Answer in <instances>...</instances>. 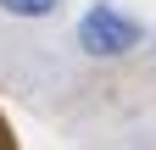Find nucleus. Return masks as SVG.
Here are the masks:
<instances>
[{"label":"nucleus","mask_w":156,"mask_h":150,"mask_svg":"<svg viewBox=\"0 0 156 150\" xmlns=\"http://www.w3.org/2000/svg\"><path fill=\"white\" fill-rule=\"evenodd\" d=\"M73 39H78V50H84L89 61H123L128 50L145 45V28H140V17H134V11L112 6V0H95V6L78 17Z\"/></svg>","instance_id":"obj_1"},{"label":"nucleus","mask_w":156,"mask_h":150,"mask_svg":"<svg viewBox=\"0 0 156 150\" xmlns=\"http://www.w3.org/2000/svg\"><path fill=\"white\" fill-rule=\"evenodd\" d=\"M0 11H6L11 22H50V17L62 11V0H0Z\"/></svg>","instance_id":"obj_2"}]
</instances>
